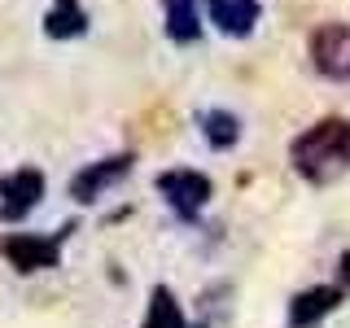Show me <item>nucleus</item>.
I'll list each match as a JSON object with an SVG mask.
<instances>
[{"label": "nucleus", "instance_id": "obj_1", "mask_svg": "<svg viewBox=\"0 0 350 328\" xmlns=\"http://www.w3.org/2000/svg\"><path fill=\"white\" fill-rule=\"evenodd\" d=\"M289 167L306 184H315V189L337 184L350 171V118L328 114L320 123H311L306 131H298L289 140Z\"/></svg>", "mask_w": 350, "mask_h": 328}, {"label": "nucleus", "instance_id": "obj_2", "mask_svg": "<svg viewBox=\"0 0 350 328\" xmlns=\"http://www.w3.org/2000/svg\"><path fill=\"white\" fill-rule=\"evenodd\" d=\"M70 232H75L70 223L57 228V232H49V236H40V232H9V236H0V254L14 262V271H22V276L53 271L62 262V245H66Z\"/></svg>", "mask_w": 350, "mask_h": 328}, {"label": "nucleus", "instance_id": "obj_3", "mask_svg": "<svg viewBox=\"0 0 350 328\" xmlns=\"http://www.w3.org/2000/svg\"><path fill=\"white\" fill-rule=\"evenodd\" d=\"M158 197L184 219V223H197L202 210L211 206L215 189H211V175H202V171H193V167H175V171H162L158 175Z\"/></svg>", "mask_w": 350, "mask_h": 328}, {"label": "nucleus", "instance_id": "obj_4", "mask_svg": "<svg viewBox=\"0 0 350 328\" xmlns=\"http://www.w3.org/2000/svg\"><path fill=\"white\" fill-rule=\"evenodd\" d=\"M131 167H136V153H109V158H96V162H83L79 171L70 175V202L79 206H92L114 189L118 180H127Z\"/></svg>", "mask_w": 350, "mask_h": 328}, {"label": "nucleus", "instance_id": "obj_5", "mask_svg": "<svg viewBox=\"0 0 350 328\" xmlns=\"http://www.w3.org/2000/svg\"><path fill=\"white\" fill-rule=\"evenodd\" d=\"M44 197V175L36 167H18L0 175V219L5 223H22Z\"/></svg>", "mask_w": 350, "mask_h": 328}, {"label": "nucleus", "instance_id": "obj_6", "mask_svg": "<svg viewBox=\"0 0 350 328\" xmlns=\"http://www.w3.org/2000/svg\"><path fill=\"white\" fill-rule=\"evenodd\" d=\"M206 27H215L228 40H250L262 22V0H202Z\"/></svg>", "mask_w": 350, "mask_h": 328}, {"label": "nucleus", "instance_id": "obj_7", "mask_svg": "<svg viewBox=\"0 0 350 328\" xmlns=\"http://www.w3.org/2000/svg\"><path fill=\"white\" fill-rule=\"evenodd\" d=\"M342 306V289L337 284H311V289L289 298V328H315Z\"/></svg>", "mask_w": 350, "mask_h": 328}, {"label": "nucleus", "instance_id": "obj_8", "mask_svg": "<svg viewBox=\"0 0 350 328\" xmlns=\"http://www.w3.org/2000/svg\"><path fill=\"white\" fill-rule=\"evenodd\" d=\"M311 57L320 74H333V79H346V62H350V31L337 27V22H324L311 36Z\"/></svg>", "mask_w": 350, "mask_h": 328}, {"label": "nucleus", "instance_id": "obj_9", "mask_svg": "<svg viewBox=\"0 0 350 328\" xmlns=\"http://www.w3.org/2000/svg\"><path fill=\"white\" fill-rule=\"evenodd\" d=\"M162 27L171 44H197L206 31V5L202 0H162Z\"/></svg>", "mask_w": 350, "mask_h": 328}, {"label": "nucleus", "instance_id": "obj_10", "mask_svg": "<svg viewBox=\"0 0 350 328\" xmlns=\"http://www.w3.org/2000/svg\"><path fill=\"white\" fill-rule=\"evenodd\" d=\"M44 36L57 40V44L88 36V9H83V0H49V14H44Z\"/></svg>", "mask_w": 350, "mask_h": 328}, {"label": "nucleus", "instance_id": "obj_11", "mask_svg": "<svg viewBox=\"0 0 350 328\" xmlns=\"http://www.w3.org/2000/svg\"><path fill=\"white\" fill-rule=\"evenodd\" d=\"M197 127H202V136H206L211 149H232L241 140V118L232 109H202V114H197Z\"/></svg>", "mask_w": 350, "mask_h": 328}, {"label": "nucleus", "instance_id": "obj_12", "mask_svg": "<svg viewBox=\"0 0 350 328\" xmlns=\"http://www.w3.org/2000/svg\"><path fill=\"white\" fill-rule=\"evenodd\" d=\"M140 328H189L184 306L175 302V293L167 284H158V289L149 293V311H145V320H140Z\"/></svg>", "mask_w": 350, "mask_h": 328}, {"label": "nucleus", "instance_id": "obj_13", "mask_svg": "<svg viewBox=\"0 0 350 328\" xmlns=\"http://www.w3.org/2000/svg\"><path fill=\"white\" fill-rule=\"evenodd\" d=\"M337 267H342V284L350 289V254H342V262H337Z\"/></svg>", "mask_w": 350, "mask_h": 328}, {"label": "nucleus", "instance_id": "obj_14", "mask_svg": "<svg viewBox=\"0 0 350 328\" xmlns=\"http://www.w3.org/2000/svg\"><path fill=\"white\" fill-rule=\"evenodd\" d=\"M346 79H350V62H346Z\"/></svg>", "mask_w": 350, "mask_h": 328}]
</instances>
